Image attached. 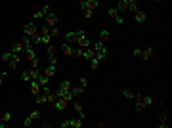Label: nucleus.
<instances>
[{
	"label": "nucleus",
	"mask_w": 172,
	"mask_h": 128,
	"mask_svg": "<svg viewBox=\"0 0 172 128\" xmlns=\"http://www.w3.org/2000/svg\"><path fill=\"white\" fill-rule=\"evenodd\" d=\"M134 98H136V111H143V109H147V107L153 105V98H151V96L136 94Z\"/></svg>",
	"instance_id": "1"
},
{
	"label": "nucleus",
	"mask_w": 172,
	"mask_h": 128,
	"mask_svg": "<svg viewBox=\"0 0 172 128\" xmlns=\"http://www.w3.org/2000/svg\"><path fill=\"white\" fill-rule=\"evenodd\" d=\"M82 34H86V31H69V33H65V42L69 44H77V40H79V37H82Z\"/></svg>",
	"instance_id": "2"
},
{
	"label": "nucleus",
	"mask_w": 172,
	"mask_h": 128,
	"mask_svg": "<svg viewBox=\"0 0 172 128\" xmlns=\"http://www.w3.org/2000/svg\"><path fill=\"white\" fill-rule=\"evenodd\" d=\"M79 8L80 10H96L98 8V0H80L79 2Z\"/></svg>",
	"instance_id": "3"
},
{
	"label": "nucleus",
	"mask_w": 172,
	"mask_h": 128,
	"mask_svg": "<svg viewBox=\"0 0 172 128\" xmlns=\"http://www.w3.org/2000/svg\"><path fill=\"white\" fill-rule=\"evenodd\" d=\"M23 33H25V37H31V38H33L35 34L38 33V27H36L35 23H27V25L23 27Z\"/></svg>",
	"instance_id": "4"
},
{
	"label": "nucleus",
	"mask_w": 172,
	"mask_h": 128,
	"mask_svg": "<svg viewBox=\"0 0 172 128\" xmlns=\"http://www.w3.org/2000/svg\"><path fill=\"white\" fill-rule=\"evenodd\" d=\"M75 46H79V48H82V50H84V48H90V46H92V40L88 38L86 34H82V37H79V40H77Z\"/></svg>",
	"instance_id": "5"
},
{
	"label": "nucleus",
	"mask_w": 172,
	"mask_h": 128,
	"mask_svg": "<svg viewBox=\"0 0 172 128\" xmlns=\"http://www.w3.org/2000/svg\"><path fill=\"white\" fill-rule=\"evenodd\" d=\"M61 54L67 55V58H73V54H75V46H71L69 42L61 44Z\"/></svg>",
	"instance_id": "6"
},
{
	"label": "nucleus",
	"mask_w": 172,
	"mask_h": 128,
	"mask_svg": "<svg viewBox=\"0 0 172 128\" xmlns=\"http://www.w3.org/2000/svg\"><path fill=\"white\" fill-rule=\"evenodd\" d=\"M19 61H21V54H14L12 55V59L8 61V69H17V65H19Z\"/></svg>",
	"instance_id": "7"
},
{
	"label": "nucleus",
	"mask_w": 172,
	"mask_h": 128,
	"mask_svg": "<svg viewBox=\"0 0 172 128\" xmlns=\"http://www.w3.org/2000/svg\"><path fill=\"white\" fill-rule=\"evenodd\" d=\"M134 19H136V23L143 25L145 21H147V15H145V12H142V10H138V12H134Z\"/></svg>",
	"instance_id": "8"
},
{
	"label": "nucleus",
	"mask_w": 172,
	"mask_h": 128,
	"mask_svg": "<svg viewBox=\"0 0 172 128\" xmlns=\"http://www.w3.org/2000/svg\"><path fill=\"white\" fill-rule=\"evenodd\" d=\"M67 105H69V103H67L63 98H56V101H54V107H56L57 111H65V109H67Z\"/></svg>",
	"instance_id": "9"
},
{
	"label": "nucleus",
	"mask_w": 172,
	"mask_h": 128,
	"mask_svg": "<svg viewBox=\"0 0 172 128\" xmlns=\"http://www.w3.org/2000/svg\"><path fill=\"white\" fill-rule=\"evenodd\" d=\"M56 23H57V15L50 12L48 15H46V25H48V27L52 29V27H56Z\"/></svg>",
	"instance_id": "10"
},
{
	"label": "nucleus",
	"mask_w": 172,
	"mask_h": 128,
	"mask_svg": "<svg viewBox=\"0 0 172 128\" xmlns=\"http://www.w3.org/2000/svg\"><path fill=\"white\" fill-rule=\"evenodd\" d=\"M40 90H42V86L38 84V80H31V94H33V96H38Z\"/></svg>",
	"instance_id": "11"
},
{
	"label": "nucleus",
	"mask_w": 172,
	"mask_h": 128,
	"mask_svg": "<svg viewBox=\"0 0 172 128\" xmlns=\"http://www.w3.org/2000/svg\"><path fill=\"white\" fill-rule=\"evenodd\" d=\"M73 109H75V113H77V115H79V119H82V121L86 119V115H84V105L75 103V105H73Z\"/></svg>",
	"instance_id": "12"
},
{
	"label": "nucleus",
	"mask_w": 172,
	"mask_h": 128,
	"mask_svg": "<svg viewBox=\"0 0 172 128\" xmlns=\"http://www.w3.org/2000/svg\"><path fill=\"white\" fill-rule=\"evenodd\" d=\"M23 58L27 61H33V59H36V52L33 48H29V50H25V52H23Z\"/></svg>",
	"instance_id": "13"
},
{
	"label": "nucleus",
	"mask_w": 172,
	"mask_h": 128,
	"mask_svg": "<svg viewBox=\"0 0 172 128\" xmlns=\"http://www.w3.org/2000/svg\"><path fill=\"white\" fill-rule=\"evenodd\" d=\"M42 73H44L46 76H54V75H56V65L48 63V65H46V67L42 69Z\"/></svg>",
	"instance_id": "14"
},
{
	"label": "nucleus",
	"mask_w": 172,
	"mask_h": 128,
	"mask_svg": "<svg viewBox=\"0 0 172 128\" xmlns=\"http://www.w3.org/2000/svg\"><path fill=\"white\" fill-rule=\"evenodd\" d=\"M94 55H96V50H94L92 46H90V48H84V50H82V58H86V59H92Z\"/></svg>",
	"instance_id": "15"
},
{
	"label": "nucleus",
	"mask_w": 172,
	"mask_h": 128,
	"mask_svg": "<svg viewBox=\"0 0 172 128\" xmlns=\"http://www.w3.org/2000/svg\"><path fill=\"white\" fill-rule=\"evenodd\" d=\"M151 58H153V46H149V48H145L143 52H142V59H145V61H149Z\"/></svg>",
	"instance_id": "16"
},
{
	"label": "nucleus",
	"mask_w": 172,
	"mask_h": 128,
	"mask_svg": "<svg viewBox=\"0 0 172 128\" xmlns=\"http://www.w3.org/2000/svg\"><path fill=\"white\" fill-rule=\"evenodd\" d=\"M12 52H14V54H23V52H25V46H23L21 42H14V44H12Z\"/></svg>",
	"instance_id": "17"
},
{
	"label": "nucleus",
	"mask_w": 172,
	"mask_h": 128,
	"mask_svg": "<svg viewBox=\"0 0 172 128\" xmlns=\"http://www.w3.org/2000/svg\"><path fill=\"white\" fill-rule=\"evenodd\" d=\"M115 8H117V12H126L128 10V0H119Z\"/></svg>",
	"instance_id": "18"
},
{
	"label": "nucleus",
	"mask_w": 172,
	"mask_h": 128,
	"mask_svg": "<svg viewBox=\"0 0 172 128\" xmlns=\"http://www.w3.org/2000/svg\"><path fill=\"white\" fill-rule=\"evenodd\" d=\"M159 126H161V128H168V126H170V122H168V117H166L164 113L159 117Z\"/></svg>",
	"instance_id": "19"
},
{
	"label": "nucleus",
	"mask_w": 172,
	"mask_h": 128,
	"mask_svg": "<svg viewBox=\"0 0 172 128\" xmlns=\"http://www.w3.org/2000/svg\"><path fill=\"white\" fill-rule=\"evenodd\" d=\"M35 101H36V105H44V103H48V100H46V94H42V92H40L38 96H35Z\"/></svg>",
	"instance_id": "20"
},
{
	"label": "nucleus",
	"mask_w": 172,
	"mask_h": 128,
	"mask_svg": "<svg viewBox=\"0 0 172 128\" xmlns=\"http://www.w3.org/2000/svg\"><path fill=\"white\" fill-rule=\"evenodd\" d=\"M107 54H109V50H107V46H105V48H103V50H98L94 58H98V59L101 61V59H105V58H107Z\"/></svg>",
	"instance_id": "21"
},
{
	"label": "nucleus",
	"mask_w": 172,
	"mask_h": 128,
	"mask_svg": "<svg viewBox=\"0 0 172 128\" xmlns=\"http://www.w3.org/2000/svg\"><path fill=\"white\" fill-rule=\"evenodd\" d=\"M84 92H86V88H82V86H73V88H71V94L75 96V98H77V96H82Z\"/></svg>",
	"instance_id": "22"
},
{
	"label": "nucleus",
	"mask_w": 172,
	"mask_h": 128,
	"mask_svg": "<svg viewBox=\"0 0 172 128\" xmlns=\"http://www.w3.org/2000/svg\"><path fill=\"white\" fill-rule=\"evenodd\" d=\"M36 80H38V84H40V86H48V80H50V76H46L44 73H40Z\"/></svg>",
	"instance_id": "23"
},
{
	"label": "nucleus",
	"mask_w": 172,
	"mask_h": 128,
	"mask_svg": "<svg viewBox=\"0 0 172 128\" xmlns=\"http://www.w3.org/2000/svg\"><path fill=\"white\" fill-rule=\"evenodd\" d=\"M21 44L25 46V50H29V48H33V38H31V37H23V40H21Z\"/></svg>",
	"instance_id": "24"
},
{
	"label": "nucleus",
	"mask_w": 172,
	"mask_h": 128,
	"mask_svg": "<svg viewBox=\"0 0 172 128\" xmlns=\"http://www.w3.org/2000/svg\"><path fill=\"white\" fill-rule=\"evenodd\" d=\"M46 54H48V58H54V55L57 54L56 46H54V44H48V46H46Z\"/></svg>",
	"instance_id": "25"
},
{
	"label": "nucleus",
	"mask_w": 172,
	"mask_h": 128,
	"mask_svg": "<svg viewBox=\"0 0 172 128\" xmlns=\"http://www.w3.org/2000/svg\"><path fill=\"white\" fill-rule=\"evenodd\" d=\"M100 40H101V42H109V40H111V33H109V31H101V33H100Z\"/></svg>",
	"instance_id": "26"
},
{
	"label": "nucleus",
	"mask_w": 172,
	"mask_h": 128,
	"mask_svg": "<svg viewBox=\"0 0 172 128\" xmlns=\"http://www.w3.org/2000/svg\"><path fill=\"white\" fill-rule=\"evenodd\" d=\"M69 121H71V128H80V126H82V119H79V117L69 119Z\"/></svg>",
	"instance_id": "27"
},
{
	"label": "nucleus",
	"mask_w": 172,
	"mask_h": 128,
	"mask_svg": "<svg viewBox=\"0 0 172 128\" xmlns=\"http://www.w3.org/2000/svg\"><path fill=\"white\" fill-rule=\"evenodd\" d=\"M40 73H42V71H40L38 67L31 69V71H29V75H31V80H36V79H38V75H40Z\"/></svg>",
	"instance_id": "28"
},
{
	"label": "nucleus",
	"mask_w": 172,
	"mask_h": 128,
	"mask_svg": "<svg viewBox=\"0 0 172 128\" xmlns=\"http://www.w3.org/2000/svg\"><path fill=\"white\" fill-rule=\"evenodd\" d=\"M122 96H124L126 100H134V96H136V94H134V90H130V88H124V90H122Z\"/></svg>",
	"instance_id": "29"
},
{
	"label": "nucleus",
	"mask_w": 172,
	"mask_h": 128,
	"mask_svg": "<svg viewBox=\"0 0 172 128\" xmlns=\"http://www.w3.org/2000/svg\"><path fill=\"white\" fill-rule=\"evenodd\" d=\"M40 37H42V44H46V46H48V44H52V40H54L50 33H44V34H40Z\"/></svg>",
	"instance_id": "30"
},
{
	"label": "nucleus",
	"mask_w": 172,
	"mask_h": 128,
	"mask_svg": "<svg viewBox=\"0 0 172 128\" xmlns=\"http://www.w3.org/2000/svg\"><path fill=\"white\" fill-rule=\"evenodd\" d=\"M90 67H92V71H98V69H100V59H98V58H92V59H90Z\"/></svg>",
	"instance_id": "31"
},
{
	"label": "nucleus",
	"mask_w": 172,
	"mask_h": 128,
	"mask_svg": "<svg viewBox=\"0 0 172 128\" xmlns=\"http://www.w3.org/2000/svg\"><path fill=\"white\" fill-rule=\"evenodd\" d=\"M107 15H109L111 19H117V17H119V12H117V8H109V10H107Z\"/></svg>",
	"instance_id": "32"
},
{
	"label": "nucleus",
	"mask_w": 172,
	"mask_h": 128,
	"mask_svg": "<svg viewBox=\"0 0 172 128\" xmlns=\"http://www.w3.org/2000/svg\"><path fill=\"white\" fill-rule=\"evenodd\" d=\"M10 121H12V111H4V113H2V122H6V124H8Z\"/></svg>",
	"instance_id": "33"
},
{
	"label": "nucleus",
	"mask_w": 172,
	"mask_h": 128,
	"mask_svg": "<svg viewBox=\"0 0 172 128\" xmlns=\"http://www.w3.org/2000/svg\"><path fill=\"white\" fill-rule=\"evenodd\" d=\"M61 98H63V100L67 101V103H71V101L75 100V96H73V94H71V90H69V92H67V94H63V96H61Z\"/></svg>",
	"instance_id": "34"
},
{
	"label": "nucleus",
	"mask_w": 172,
	"mask_h": 128,
	"mask_svg": "<svg viewBox=\"0 0 172 128\" xmlns=\"http://www.w3.org/2000/svg\"><path fill=\"white\" fill-rule=\"evenodd\" d=\"M12 55H14L12 50H10V52H4V54H2V61H6V63H8V61L12 59Z\"/></svg>",
	"instance_id": "35"
},
{
	"label": "nucleus",
	"mask_w": 172,
	"mask_h": 128,
	"mask_svg": "<svg viewBox=\"0 0 172 128\" xmlns=\"http://www.w3.org/2000/svg\"><path fill=\"white\" fill-rule=\"evenodd\" d=\"M33 44H42V37H40V33H36L33 37Z\"/></svg>",
	"instance_id": "36"
},
{
	"label": "nucleus",
	"mask_w": 172,
	"mask_h": 128,
	"mask_svg": "<svg viewBox=\"0 0 172 128\" xmlns=\"http://www.w3.org/2000/svg\"><path fill=\"white\" fill-rule=\"evenodd\" d=\"M29 117H31L33 121H38V119H40V111H38V109H35V111H33V113H31Z\"/></svg>",
	"instance_id": "37"
},
{
	"label": "nucleus",
	"mask_w": 172,
	"mask_h": 128,
	"mask_svg": "<svg viewBox=\"0 0 172 128\" xmlns=\"http://www.w3.org/2000/svg\"><path fill=\"white\" fill-rule=\"evenodd\" d=\"M50 34H52V38L59 37V29H57V27H52V29H50Z\"/></svg>",
	"instance_id": "38"
},
{
	"label": "nucleus",
	"mask_w": 172,
	"mask_h": 128,
	"mask_svg": "<svg viewBox=\"0 0 172 128\" xmlns=\"http://www.w3.org/2000/svg\"><path fill=\"white\" fill-rule=\"evenodd\" d=\"M21 79L25 80V82H31V75H29V71H23V73H21Z\"/></svg>",
	"instance_id": "39"
},
{
	"label": "nucleus",
	"mask_w": 172,
	"mask_h": 128,
	"mask_svg": "<svg viewBox=\"0 0 172 128\" xmlns=\"http://www.w3.org/2000/svg\"><path fill=\"white\" fill-rule=\"evenodd\" d=\"M79 86H82V88H86V86H88V80L84 79V76H79Z\"/></svg>",
	"instance_id": "40"
},
{
	"label": "nucleus",
	"mask_w": 172,
	"mask_h": 128,
	"mask_svg": "<svg viewBox=\"0 0 172 128\" xmlns=\"http://www.w3.org/2000/svg\"><path fill=\"white\" fill-rule=\"evenodd\" d=\"M142 52H143L142 48H134V52H132V54H134V58H138V59H140V58H142Z\"/></svg>",
	"instance_id": "41"
},
{
	"label": "nucleus",
	"mask_w": 172,
	"mask_h": 128,
	"mask_svg": "<svg viewBox=\"0 0 172 128\" xmlns=\"http://www.w3.org/2000/svg\"><path fill=\"white\" fill-rule=\"evenodd\" d=\"M40 12H42L44 15H48V13H50V6H48V4H44V6H40Z\"/></svg>",
	"instance_id": "42"
},
{
	"label": "nucleus",
	"mask_w": 172,
	"mask_h": 128,
	"mask_svg": "<svg viewBox=\"0 0 172 128\" xmlns=\"http://www.w3.org/2000/svg\"><path fill=\"white\" fill-rule=\"evenodd\" d=\"M82 55V48H79V46H77L75 48V54H73V58H80Z\"/></svg>",
	"instance_id": "43"
},
{
	"label": "nucleus",
	"mask_w": 172,
	"mask_h": 128,
	"mask_svg": "<svg viewBox=\"0 0 172 128\" xmlns=\"http://www.w3.org/2000/svg\"><path fill=\"white\" fill-rule=\"evenodd\" d=\"M128 10H130L132 13H134V12H138V2H136V4H128Z\"/></svg>",
	"instance_id": "44"
},
{
	"label": "nucleus",
	"mask_w": 172,
	"mask_h": 128,
	"mask_svg": "<svg viewBox=\"0 0 172 128\" xmlns=\"http://www.w3.org/2000/svg\"><path fill=\"white\" fill-rule=\"evenodd\" d=\"M82 15H84L86 19H90L92 17V10H82Z\"/></svg>",
	"instance_id": "45"
},
{
	"label": "nucleus",
	"mask_w": 172,
	"mask_h": 128,
	"mask_svg": "<svg viewBox=\"0 0 172 128\" xmlns=\"http://www.w3.org/2000/svg\"><path fill=\"white\" fill-rule=\"evenodd\" d=\"M33 17H35V19H40V17H44V13L40 12V10H36V12L33 13Z\"/></svg>",
	"instance_id": "46"
},
{
	"label": "nucleus",
	"mask_w": 172,
	"mask_h": 128,
	"mask_svg": "<svg viewBox=\"0 0 172 128\" xmlns=\"http://www.w3.org/2000/svg\"><path fill=\"white\" fill-rule=\"evenodd\" d=\"M31 124H33V119H31V117H27V119L23 121V126H31Z\"/></svg>",
	"instance_id": "47"
},
{
	"label": "nucleus",
	"mask_w": 172,
	"mask_h": 128,
	"mask_svg": "<svg viewBox=\"0 0 172 128\" xmlns=\"http://www.w3.org/2000/svg\"><path fill=\"white\" fill-rule=\"evenodd\" d=\"M61 128H71V121H69V119L63 121V122H61Z\"/></svg>",
	"instance_id": "48"
},
{
	"label": "nucleus",
	"mask_w": 172,
	"mask_h": 128,
	"mask_svg": "<svg viewBox=\"0 0 172 128\" xmlns=\"http://www.w3.org/2000/svg\"><path fill=\"white\" fill-rule=\"evenodd\" d=\"M29 63H31V69H35V67H38V61H36V59H33V61H29Z\"/></svg>",
	"instance_id": "49"
},
{
	"label": "nucleus",
	"mask_w": 172,
	"mask_h": 128,
	"mask_svg": "<svg viewBox=\"0 0 172 128\" xmlns=\"http://www.w3.org/2000/svg\"><path fill=\"white\" fill-rule=\"evenodd\" d=\"M115 21H117L119 25H122V23H124V17H122V15H119V17H117V19H115Z\"/></svg>",
	"instance_id": "50"
},
{
	"label": "nucleus",
	"mask_w": 172,
	"mask_h": 128,
	"mask_svg": "<svg viewBox=\"0 0 172 128\" xmlns=\"http://www.w3.org/2000/svg\"><path fill=\"white\" fill-rule=\"evenodd\" d=\"M2 82H4V75L0 73V84H2Z\"/></svg>",
	"instance_id": "51"
},
{
	"label": "nucleus",
	"mask_w": 172,
	"mask_h": 128,
	"mask_svg": "<svg viewBox=\"0 0 172 128\" xmlns=\"http://www.w3.org/2000/svg\"><path fill=\"white\" fill-rule=\"evenodd\" d=\"M0 122H2V115H0Z\"/></svg>",
	"instance_id": "52"
}]
</instances>
